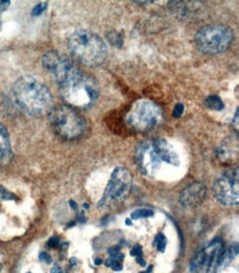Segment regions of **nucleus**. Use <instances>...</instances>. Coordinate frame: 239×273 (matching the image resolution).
I'll return each mask as SVG.
<instances>
[{
	"label": "nucleus",
	"mask_w": 239,
	"mask_h": 273,
	"mask_svg": "<svg viewBox=\"0 0 239 273\" xmlns=\"http://www.w3.org/2000/svg\"><path fill=\"white\" fill-rule=\"evenodd\" d=\"M135 164L149 178H156L164 166L179 167L180 157L165 139L153 138L142 141L135 149Z\"/></svg>",
	"instance_id": "nucleus-1"
},
{
	"label": "nucleus",
	"mask_w": 239,
	"mask_h": 273,
	"mask_svg": "<svg viewBox=\"0 0 239 273\" xmlns=\"http://www.w3.org/2000/svg\"><path fill=\"white\" fill-rule=\"evenodd\" d=\"M17 103L25 113L42 116L53 108V97L49 88L31 76L20 77L14 86Z\"/></svg>",
	"instance_id": "nucleus-2"
},
{
	"label": "nucleus",
	"mask_w": 239,
	"mask_h": 273,
	"mask_svg": "<svg viewBox=\"0 0 239 273\" xmlns=\"http://www.w3.org/2000/svg\"><path fill=\"white\" fill-rule=\"evenodd\" d=\"M60 92L69 105L88 108L93 106L99 96V86L93 77L83 74L77 69L60 84Z\"/></svg>",
	"instance_id": "nucleus-3"
},
{
	"label": "nucleus",
	"mask_w": 239,
	"mask_h": 273,
	"mask_svg": "<svg viewBox=\"0 0 239 273\" xmlns=\"http://www.w3.org/2000/svg\"><path fill=\"white\" fill-rule=\"evenodd\" d=\"M69 50L86 66H97L106 60L107 48L101 38L86 30L75 31L69 38Z\"/></svg>",
	"instance_id": "nucleus-4"
},
{
	"label": "nucleus",
	"mask_w": 239,
	"mask_h": 273,
	"mask_svg": "<svg viewBox=\"0 0 239 273\" xmlns=\"http://www.w3.org/2000/svg\"><path fill=\"white\" fill-rule=\"evenodd\" d=\"M234 40V32L227 25L211 24L199 30L195 43L199 51L206 54H218L229 48Z\"/></svg>",
	"instance_id": "nucleus-5"
},
{
	"label": "nucleus",
	"mask_w": 239,
	"mask_h": 273,
	"mask_svg": "<svg viewBox=\"0 0 239 273\" xmlns=\"http://www.w3.org/2000/svg\"><path fill=\"white\" fill-rule=\"evenodd\" d=\"M50 123L55 133L66 140L79 138L85 131V121L67 106L52 108L50 112Z\"/></svg>",
	"instance_id": "nucleus-6"
},
{
	"label": "nucleus",
	"mask_w": 239,
	"mask_h": 273,
	"mask_svg": "<svg viewBox=\"0 0 239 273\" xmlns=\"http://www.w3.org/2000/svg\"><path fill=\"white\" fill-rule=\"evenodd\" d=\"M132 187V175L126 167H116L108 181L106 190L100 200L99 209H113L121 204L129 195Z\"/></svg>",
	"instance_id": "nucleus-7"
},
{
	"label": "nucleus",
	"mask_w": 239,
	"mask_h": 273,
	"mask_svg": "<svg viewBox=\"0 0 239 273\" xmlns=\"http://www.w3.org/2000/svg\"><path fill=\"white\" fill-rule=\"evenodd\" d=\"M162 118V110L150 100H139L127 116L128 125L138 131H147L156 127Z\"/></svg>",
	"instance_id": "nucleus-8"
},
{
	"label": "nucleus",
	"mask_w": 239,
	"mask_h": 273,
	"mask_svg": "<svg viewBox=\"0 0 239 273\" xmlns=\"http://www.w3.org/2000/svg\"><path fill=\"white\" fill-rule=\"evenodd\" d=\"M214 197L225 206L238 205L239 174L237 167L226 171L215 181Z\"/></svg>",
	"instance_id": "nucleus-9"
},
{
	"label": "nucleus",
	"mask_w": 239,
	"mask_h": 273,
	"mask_svg": "<svg viewBox=\"0 0 239 273\" xmlns=\"http://www.w3.org/2000/svg\"><path fill=\"white\" fill-rule=\"evenodd\" d=\"M224 250L221 239H214L192 259L190 270L194 273H215L218 259Z\"/></svg>",
	"instance_id": "nucleus-10"
},
{
	"label": "nucleus",
	"mask_w": 239,
	"mask_h": 273,
	"mask_svg": "<svg viewBox=\"0 0 239 273\" xmlns=\"http://www.w3.org/2000/svg\"><path fill=\"white\" fill-rule=\"evenodd\" d=\"M42 65L44 70L54 77L57 84L77 70L76 65L69 57L55 51L48 52L43 55Z\"/></svg>",
	"instance_id": "nucleus-11"
},
{
	"label": "nucleus",
	"mask_w": 239,
	"mask_h": 273,
	"mask_svg": "<svg viewBox=\"0 0 239 273\" xmlns=\"http://www.w3.org/2000/svg\"><path fill=\"white\" fill-rule=\"evenodd\" d=\"M206 187L204 184L194 182L189 184L180 194V204L184 209H194L199 204L203 203L206 197Z\"/></svg>",
	"instance_id": "nucleus-12"
},
{
	"label": "nucleus",
	"mask_w": 239,
	"mask_h": 273,
	"mask_svg": "<svg viewBox=\"0 0 239 273\" xmlns=\"http://www.w3.org/2000/svg\"><path fill=\"white\" fill-rule=\"evenodd\" d=\"M12 148L7 129L0 122V167L8 165L12 160Z\"/></svg>",
	"instance_id": "nucleus-13"
},
{
	"label": "nucleus",
	"mask_w": 239,
	"mask_h": 273,
	"mask_svg": "<svg viewBox=\"0 0 239 273\" xmlns=\"http://www.w3.org/2000/svg\"><path fill=\"white\" fill-rule=\"evenodd\" d=\"M238 255V246L237 245H232L230 247H228L227 249H224L221 257L218 259V263H217V268H216V272L223 271L224 269L227 268V266L234 261Z\"/></svg>",
	"instance_id": "nucleus-14"
},
{
	"label": "nucleus",
	"mask_w": 239,
	"mask_h": 273,
	"mask_svg": "<svg viewBox=\"0 0 239 273\" xmlns=\"http://www.w3.org/2000/svg\"><path fill=\"white\" fill-rule=\"evenodd\" d=\"M205 104H206V106H208L209 108H211L213 110H216V112H219V110L224 109L223 100L216 95L209 96L208 98L205 99Z\"/></svg>",
	"instance_id": "nucleus-15"
},
{
	"label": "nucleus",
	"mask_w": 239,
	"mask_h": 273,
	"mask_svg": "<svg viewBox=\"0 0 239 273\" xmlns=\"http://www.w3.org/2000/svg\"><path fill=\"white\" fill-rule=\"evenodd\" d=\"M166 244H167L166 238H165V236L163 235V233H158V235L156 236V238H154L153 247H157L160 252H164Z\"/></svg>",
	"instance_id": "nucleus-16"
},
{
	"label": "nucleus",
	"mask_w": 239,
	"mask_h": 273,
	"mask_svg": "<svg viewBox=\"0 0 239 273\" xmlns=\"http://www.w3.org/2000/svg\"><path fill=\"white\" fill-rule=\"evenodd\" d=\"M154 215V213L151 210H146L141 209L137 210L131 213V219H140V218H147V217H152Z\"/></svg>",
	"instance_id": "nucleus-17"
},
{
	"label": "nucleus",
	"mask_w": 239,
	"mask_h": 273,
	"mask_svg": "<svg viewBox=\"0 0 239 273\" xmlns=\"http://www.w3.org/2000/svg\"><path fill=\"white\" fill-rule=\"evenodd\" d=\"M122 259H124V256H122L121 253L117 252V253H115V255L109 256V258L106 260L105 264H106V266H108V268H111V266L113 264H115L116 262H121Z\"/></svg>",
	"instance_id": "nucleus-18"
},
{
	"label": "nucleus",
	"mask_w": 239,
	"mask_h": 273,
	"mask_svg": "<svg viewBox=\"0 0 239 273\" xmlns=\"http://www.w3.org/2000/svg\"><path fill=\"white\" fill-rule=\"evenodd\" d=\"M16 199V196L11 192H9L7 188L0 185V200H11Z\"/></svg>",
	"instance_id": "nucleus-19"
},
{
	"label": "nucleus",
	"mask_w": 239,
	"mask_h": 273,
	"mask_svg": "<svg viewBox=\"0 0 239 273\" xmlns=\"http://www.w3.org/2000/svg\"><path fill=\"white\" fill-rule=\"evenodd\" d=\"M47 6L48 4L47 3H40V4H38L36 7L32 9L31 11V15L33 16V17H38V16H40L42 12L45 10V8H47Z\"/></svg>",
	"instance_id": "nucleus-20"
},
{
	"label": "nucleus",
	"mask_w": 239,
	"mask_h": 273,
	"mask_svg": "<svg viewBox=\"0 0 239 273\" xmlns=\"http://www.w3.org/2000/svg\"><path fill=\"white\" fill-rule=\"evenodd\" d=\"M183 112H184V106L182 105V104H178V105L173 109V116L176 117V118H180V117L183 115Z\"/></svg>",
	"instance_id": "nucleus-21"
},
{
	"label": "nucleus",
	"mask_w": 239,
	"mask_h": 273,
	"mask_svg": "<svg viewBox=\"0 0 239 273\" xmlns=\"http://www.w3.org/2000/svg\"><path fill=\"white\" fill-rule=\"evenodd\" d=\"M130 255L137 258H142V248L141 246H134L133 249L130 251Z\"/></svg>",
	"instance_id": "nucleus-22"
},
{
	"label": "nucleus",
	"mask_w": 239,
	"mask_h": 273,
	"mask_svg": "<svg viewBox=\"0 0 239 273\" xmlns=\"http://www.w3.org/2000/svg\"><path fill=\"white\" fill-rule=\"evenodd\" d=\"M39 259H40V261L42 262H45V263H51L52 262V258H51L47 252H42L40 253V257H39Z\"/></svg>",
	"instance_id": "nucleus-23"
},
{
	"label": "nucleus",
	"mask_w": 239,
	"mask_h": 273,
	"mask_svg": "<svg viewBox=\"0 0 239 273\" xmlns=\"http://www.w3.org/2000/svg\"><path fill=\"white\" fill-rule=\"evenodd\" d=\"M60 243V240L57 237H52L50 240H49V243H48V246L51 247V248H55V247H57V245H59Z\"/></svg>",
	"instance_id": "nucleus-24"
},
{
	"label": "nucleus",
	"mask_w": 239,
	"mask_h": 273,
	"mask_svg": "<svg viewBox=\"0 0 239 273\" xmlns=\"http://www.w3.org/2000/svg\"><path fill=\"white\" fill-rule=\"evenodd\" d=\"M111 268H112L114 271H120V270H122V264H121V262H116L115 264H113V265L111 266Z\"/></svg>",
	"instance_id": "nucleus-25"
},
{
	"label": "nucleus",
	"mask_w": 239,
	"mask_h": 273,
	"mask_svg": "<svg viewBox=\"0 0 239 273\" xmlns=\"http://www.w3.org/2000/svg\"><path fill=\"white\" fill-rule=\"evenodd\" d=\"M119 250H120V247H115V248L109 249L108 250V253H109V255H115V253L119 252Z\"/></svg>",
	"instance_id": "nucleus-26"
},
{
	"label": "nucleus",
	"mask_w": 239,
	"mask_h": 273,
	"mask_svg": "<svg viewBox=\"0 0 239 273\" xmlns=\"http://www.w3.org/2000/svg\"><path fill=\"white\" fill-rule=\"evenodd\" d=\"M238 113H239V110L237 109V110H236V114H235V118H234V121H232V122H234V125H235V128H236V129H238V118H239V115H238Z\"/></svg>",
	"instance_id": "nucleus-27"
},
{
	"label": "nucleus",
	"mask_w": 239,
	"mask_h": 273,
	"mask_svg": "<svg viewBox=\"0 0 239 273\" xmlns=\"http://www.w3.org/2000/svg\"><path fill=\"white\" fill-rule=\"evenodd\" d=\"M51 272H52V273H64V272L62 271V269H61L60 266L57 265V264L54 265V268L52 269V271H51Z\"/></svg>",
	"instance_id": "nucleus-28"
},
{
	"label": "nucleus",
	"mask_w": 239,
	"mask_h": 273,
	"mask_svg": "<svg viewBox=\"0 0 239 273\" xmlns=\"http://www.w3.org/2000/svg\"><path fill=\"white\" fill-rule=\"evenodd\" d=\"M137 262L141 265V266H146V262H145V260L142 259V258H137Z\"/></svg>",
	"instance_id": "nucleus-29"
},
{
	"label": "nucleus",
	"mask_w": 239,
	"mask_h": 273,
	"mask_svg": "<svg viewBox=\"0 0 239 273\" xmlns=\"http://www.w3.org/2000/svg\"><path fill=\"white\" fill-rule=\"evenodd\" d=\"M70 205H71V207H72L73 210H77V205H76V203H75L74 200H71L70 201Z\"/></svg>",
	"instance_id": "nucleus-30"
},
{
	"label": "nucleus",
	"mask_w": 239,
	"mask_h": 273,
	"mask_svg": "<svg viewBox=\"0 0 239 273\" xmlns=\"http://www.w3.org/2000/svg\"><path fill=\"white\" fill-rule=\"evenodd\" d=\"M101 262H103V260H101V259H99V258L95 259V264H96V265H99V264H101Z\"/></svg>",
	"instance_id": "nucleus-31"
},
{
	"label": "nucleus",
	"mask_w": 239,
	"mask_h": 273,
	"mask_svg": "<svg viewBox=\"0 0 239 273\" xmlns=\"http://www.w3.org/2000/svg\"><path fill=\"white\" fill-rule=\"evenodd\" d=\"M126 225L128 226H131L132 223H131V219H126Z\"/></svg>",
	"instance_id": "nucleus-32"
},
{
	"label": "nucleus",
	"mask_w": 239,
	"mask_h": 273,
	"mask_svg": "<svg viewBox=\"0 0 239 273\" xmlns=\"http://www.w3.org/2000/svg\"><path fill=\"white\" fill-rule=\"evenodd\" d=\"M151 270H152V266H149V268H148V270H147V273H150Z\"/></svg>",
	"instance_id": "nucleus-33"
},
{
	"label": "nucleus",
	"mask_w": 239,
	"mask_h": 273,
	"mask_svg": "<svg viewBox=\"0 0 239 273\" xmlns=\"http://www.w3.org/2000/svg\"><path fill=\"white\" fill-rule=\"evenodd\" d=\"M2 269H3V265H2V263H0V271H2Z\"/></svg>",
	"instance_id": "nucleus-34"
},
{
	"label": "nucleus",
	"mask_w": 239,
	"mask_h": 273,
	"mask_svg": "<svg viewBox=\"0 0 239 273\" xmlns=\"http://www.w3.org/2000/svg\"><path fill=\"white\" fill-rule=\"evenodd\" d=\"M140 273H147V272H140Z\"/></svg>",
	"instance_id": "nucleus-35"
},
{
	"label": "nucleus",
	"mask_w": 239,
	"mask_h": 273,
	"mask_svg": "<svg viewBox=\"0 0 239 273\" xmlns=\"http://www.w3.org/2000/svg\"><path fill=\"white\" fill-rule=\"evenodd\" d=\"M28 273H30V272H28Z\"/></svg>",
	"instance_id": "nucleus-36"
}]
</instances>
